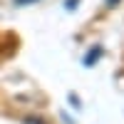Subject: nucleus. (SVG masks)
Wrapping results in <instances>:
<instances>
[{
	"label": "nucleus",
	"instance_id": "nucleus-2",
	"mask_svg": "<svg viewBox=\"0 0 124 124\" xmlns=\"http://www.w3.org/2000/svg\"><path fill=\"white\" fill-rule=\"evenodd\" d=\"M107 3H109V5H114V3H117V0H107Z\"/></svg>",
	"mask_w": 124,
	"mask_h": 124
},
{
	"label": "nucleus",
	"instance_id": "nucleus-1",
	"mask_svg": "<svg viewBox=\"0 0 124 124\" xmlns=\"http://www.w3.org/2000/svg\"><path fill=\"white\" fill-rule=\"evenodd\" d=\"M17 3H25V5H27V3H35V0H17Z\"/></svg>",
	"mask_w": 124,
	"mask_h": 124
}]
</instances>
